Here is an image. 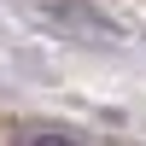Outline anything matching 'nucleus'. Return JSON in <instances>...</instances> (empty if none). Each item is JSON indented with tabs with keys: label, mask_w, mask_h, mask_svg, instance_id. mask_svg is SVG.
Listing matches in <instances>:
<instances>
[{
	"label": "nucleus",
	"mask_w": 146,
	"mask_h": 146,
	"mask_svg": "<svg viewBox=\"0 0 146 146\" xmlns=\"http://www.w3.org/2000/svg\"><path fill=\"white\" fill-rule=\"evenodd\" d=\"M53 23H58V29H70V35H105V41L117 35V18L94 12L88 0H58V6H53Z\"/></svg>",
	"instance_id": "nucleus-1"
}]
</instances>
